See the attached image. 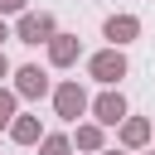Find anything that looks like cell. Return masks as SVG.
<instances>
[{
	"label": "cell",
	"mask_w": 155,
	"mask_h": 155,
	"mask_svg": "<svg viewBox=\"0 0 155 155\" xmlns=\"http://www.w3.org/2000/svg\"><path fill=\"white\" fill-rule=\"evenodd\" d=\"M145 155H155V150H145Z\"/></svg>",
	"instance_id": "cell-17"
},
{
	"label": "cell",
	"mask_w": 155,
	"mask_h": 155,
	"mask_svg": "<svg viewBox=\"0 0 155 155\" xmlns=\"http://www.w3.org/2000/svg\"><path fill=\"white\" fill-rule=\"evenodd\" d=\"M0 78H15V68H10V58H5V48H0Z\"/></svg>",
	"instance_id": "cell-15"
},
{
	"label": "cell",
	"mask_w": 155,
	"mask_h": 155,
	"mask_svg": "<svg viewBox=\"0 0 155 155\" xmlns=\"http://www.w3.org/2000/svg\"><path fill=\"white\" fill-rule=\"evenodd\" d=\"M29 15V0H0V19H19Z\"/></svg>",
	"instance_id": "cell-13"
},
{
	"label": "cell",
	"mask_w": 155,
	"mask_h": 155,
	"mask_svg": "<svg viewBox=\"0 0 155 155\" xmlns=\"http://www.w3.org/2000/svg\"><path fill=\"white\" fill-rule=\"evenodd\" d=\"M53 111H58L63 121L82 126V116L92 111V97H87V87H82L78 78H63V82H53Z\"/></svg>",
	"instance_id": "cell-1"
},
{
	"label": "cell",
	"mask_w": 155,
	"mask_h": 155,
	"mask_svg": "<svg viewBox=\"0 0 155 155\" xmlns=\"http://www.w3.org/2000/svg\"><path fill=\"white\" fill-rule=\"evenodd\" d=\"M102 39H107V48H126V44L140 39V19H136V15H107Z\"/></svg>",
	"instance_id": "cell-6"
},
{
	"label": "cell",
	"mask_w": 155,
	"mask_h": 155,
	"mask_svg": "<svg viewBox=\"0 0 155 155\" xmlns=\"http://www.w3.org/2000/svg\"><path fill=\"white\" fill-rule=\"evenodd\" d=\"M44 136H48V131L39 126V116H24V111H19L15 126H10V140H15V145H39Z\"/></svg>",
	"instance_id": "cell-10"
},
{
	"label": "cell",
	"mask_w": 155,
	"mask_h": 155,
	"mask_svg": "<svg viewBox=\"0 0 155 155\" xmlns=\"http://www.w3.org/2000/svg\"><path fill=\"white\" fill-rule=\"evenodd\" d=\"M102 155H126V150H102Z\"/></svg>",
	"instance_id": "cell-16"
},
{
	"label": "cell",
	"mask_w": 155,
	"mask_h": 155,
	"mask_svg": "<svg viewBox=\"0 0 155 155\" xmlns=\"http://www.w3.org/2000/svg\"><path fill=\"white\" fill-rule=\"evenodd\" d=\"M78 58H82V39L58 29V34H53V44H48V68H73Z\"/></svg>",
	"instance_id": "cell-8"
},
{
	"label": "cell",
	"mask_w": 155,
	"mask_h": 155,
	"mask_svg": "<svg viewBox=\"0 0 155 155\" xmlns=\"http://www.w3.org/2000/svg\"><path fill=\"white\" fill-rule=\"evenodd\" d=\"M73 150H82V155H102V150H107V126H97V121L73 126Z\"/></svg>",
	"instance_id": "cell-9"
},
{
	"label": "cell",
	"mask_w": 155,
	"mask_h": 155,
	"mask_svg": "<svg viewBox=\"0 0 155 155\" xmlns=\"http://www.w3.org/2000/svg\"><path fill=\"white\" fill-rule=\"evenodd\" d=\"M5 39H15V24L10 19H0V48H5Z\"/></svg>",
	"instance_id": "cell-14"
},
{
	"label": "cell",
	"mask_w": 155,
	"mask_h": 155,
	"mask_svg": "<svg viewBox=\"0 0 155 155\" xmlns=\"http://www.w3.org/2000/svg\"><path fill=\"white\" fill-rule=\"evenodd\" d=\"M39 155H73V136H63V131H48V136L39 140Z\"/></svg>",
	"instance_id": "cell-11"
},
{
	"label": "cell",
	"mask_w": 155,
	"mask_h": 155,
	"mask_svg": "<svg viewBox=\"0 0 155 155\" xmlns=\"http://www.w3.org/2000/svg\"><path fill=\"white\" fill-rule=\"evenodd\" d=\"M116 140H121V150H145V145L155 140V126H150L145 116H126V121L116 126Z\"/></svg>",
	"instance_id": "cell-7"
},
{
	"label": "cell",
	"mask_w": 155,
	"mask_h": 155,
	"mask_svg": "<svg viewBox=\"0 0 155 155\" xmlns=\"http://www.w3.org/2000/svg\"><path fill=\"white\" fill-rule=\"evenodd\" d=\"M15 116H19V97H15V87H0V131H10Z\"/></svg>",
	"instance_id": "cell-12"
},
{
	"label": "cell",
	"mask_w": 155,
	"mask_h": 155,
	"mask_svg": "<svg viewBox=\"0 0 155 155\" xmlns=\"http://www.w3.org/2000/svg\"><path fill=\"white\" fill-rule=\"evenodd\" d=\"M131 111H126V97H121V87H102L97 97H92V121L97 126H121Z\"/></svg>",
	"instance_id": "cell-5"
},
{
	"label": "cell",
	"mask_w": 155,
	"mask_h": 155,
	"mask_svg": "<svg viewBox=\"0 0 155 155\" xmlns=\"http://www.w3.org/2000/svg\"><path fill=\"white\" fill-rule=\"evenodd\" d=\"M15 97L19 102H39V97H53V82H48V68H39V63H19L15 68Z\"/></svg>",
	"instance_id": "cell-4"
},
{
	"label": "cell",
	"mask_w": 155,
	"mask_h": 155,
	"mask_svg": "<svg viewBox=\"0 0 155 155\" xmlns=\"http://www.w3.org/2000/svg\"><path fill=\"white\" fill-rule=\"evenodd\" d=\"M53 34H58V19H53V10H29V15H19L15 19V39L19 44H29V48H48L53 44Z\"/></svg>",
	"instance_id": "cell-2"
},
{
	"label": "cell",
	"mask_w": 155,
	"mask_h": 155,
	"mask_svg": "<svg viewBox=\"0 0 155 155\" xmlns=\"http://www.w3.org/2000/svg\"><path fill=\"white\" fill-rule=\"evenodd\" d=\"M126 73H131V63H126V53H121V48H97V53L87 58V78H92V82H102V87H116Z\"/></svg>",
	"instance_id": "cell-3"
}]
</instances>
